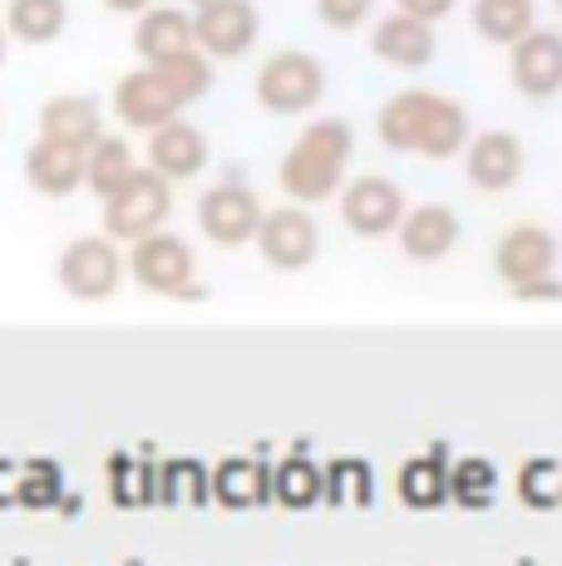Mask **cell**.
<instances>
[{
    "mask_svg": "<svg viewBox=\"0 0 562 566\" xmlns=\"http://www.w3.org/2000/svg\"><path fill=\"white\" fill-rule=\"evenodd\" d=\"M375 134L391 154H415L429 163H445L454 154H464V144L473 138L469 128V108L449 94L435 90H399L385 99V108L375 114Z\"/></svg>",
    "mask_w": 562,
    "mask_h": 566,
    "instance_id": "cell-1",
    "label": "cell"
},
{
    "mask_svg": "<svg viewBox=\"0 0 562 566\" xmlns=\"http://www.w3.org/2000/svg\"><path fill=\"white\" fill-rule=\"evenodd\" d=\"M351 154H355V134H351L345 118H311V124L296 134V144L287 148L281 168H277L281 192L301 207L326 202L331 192L345 188Z\"/></svg>",
    "mask_w": 562,
    "mask_h": 566,
    "instance_id": "cell-2",
    "label": "cell"
},
{
    "mask_svg": "<svg viewBox=\"0 0 562 566\" xmlns=\"http://www.w3.org/2000/svg\"><path fill=\"white\" fill-rule=\"evenodd\" d=\"M257 104L277 118H296L311 114L326 99V64L306 50H277L272 60L257 70Z\"/></svg>",
    "mask_w": 562,
    "mask_h": 566,
    "instance_id": "cell-3",
    "label": "cell"
},
{
    "mask_svg": "<svg viewBox=\"0 0 562 566\" xmlns=\"http://www.w3.org/2000/svg\"><path fill=\"white\" fill-rule=\"evenodd\" d=\"M173 212V182L154 168H134L124 188L104 198V237L114 242H138V237L158 232Z\"/></svg>",
    "mask_w": 562,
    "mask_h": 566,
    "instance_id": "cell-4",
    "label": "cell"
},
{
    "mask_svg": "<svg viewBox=\"0 0 562 566\" xmlns=\"http://www.w3.org/2000/svg\"><path fill=\"white\" fill-rule=\"evenodd\" d=\"M128 276L154 296H198V256L183 237L173 232H148L138 242H128Z\"/></svg>",
    "mask_w": 562,
    "mask_h": 566,
    "instance_id": "cell-5",
    "label": "cell"
},
{
    "mask_svg": "<svg viewBox=\"0 0 562 566\" xmlns=\"http://www.w3.org/2000/svg\"><path fill=\"white\" fill-rule=\"evenodd\" d=\"M64 296L74 301H104L124 286L128 276V261L118 252L114 237H80L60 252V266H55Z\"/></svg>",
    "mask_w": 562,
    "mask_h": 566,
    "instance_id": "cell-6",
    "label": "cell"
},
{
    "mask_svg": "<svg viewBox=\"0 0 562 566\" xmlns=\"http://www.w3.org/2000/svg\"><path fill=\"white\" fill-rule=\"evenodd\" d=\"M262 35V15L252 0H198L192 10V45L218 60H242Z\"/></svg>",
    "mask_w": 562,
    "mask_h": 566,
    "instance_id": "cell-7",
    "label": "cell"
},
{
    "mask_svg": "<svg viewBox=\"0 0 562 566\" xmlns=\"http://www.w3.org/2000/svg\"><path fill=\"white\" fill-rule=\"evenodd\" d=\"M257 252H262V261L272 271H306L321 252L316 217L301 202H287V207H277V212H267L262 227H257Z\"/></svg>",
    "mask_w": 562,
    "mask_h": 566,
    "instance_id": "cell-8",
    "label": "cell"
},
{
    "mask_svg": "<svg viewBox=\"0 0 562 566\" xmlns=\"http://www.w3.org/2000/svg\"><path fill=\"white\" fill-rule=\"evenodd\" d=\"M262 217H267V207L257 202V192L242 188V182H218V188H208L198 198V227H202V237L218 247L257 242Z\"/></svg>",
    "mask_w": 562,
    "mask_h": 566,
    "instance_id": "cell-9",
    "label": "cell"
},
{
    "mask_svg": "<svg viewBox=\"0 0 562 566\" xmlns=\"http://www.w3.org/2000/svg\"><path fill=\"white\" fill-rule=\"evenodd\" d=\"M399 217H405V192H399L391 178H381V172L351 178L341 188V222L351 227L355 237H371V242L395 237Z\"/></svg>",
    "mask_w": 562,
    "mask_h": 566,
    "instance_id": "cell-10",
    "label": "cell"
},
{
    "mask_svg": "<svg viewBox=\"0 0 562 566\" xmlns=\"http://www.w3.org/2000/svg\"><path fill=\"white\" fill-rule=\"evenodd\" d=\"M508 80L523 99H553L562 94V35L558 30H528L508 45Z\"/></svg>",
    "mask_w": 562,
    "mask_h": 566,
    "instance_id": "cell-11",
    "label": "cell"
},
{
    "mask_svg": "<svg viewBox=\"0 0 562 566\" xmlns=\"http://www.w3.org/2000/svg\"><path fill=\"white\" fill-rule=\"evenodd\" d=\"M528 168V154H523V138L508 134V128H489V134H473L464 144V172L479 192H508L518 188Z\"/></svg>",
    "mask_w": 562,
    "mask_h": 566,
    "instance_id": "cell-12",
    "label": "cell"
},
{
    "mask_svg": "<svg viewBox=\"0 0 562 566\" xmlns=\"http://www.w3.org/2000/svg\"><path fill=\"white\" fill-rule=\"evenodd\" d=\"M553 266H558V242H553V232L538 222L508 227L503 242L493 247V271H499V281L513 291L538 276H553Z\"/></svg>",
    "mask_w": 562,
    "mask_h": 566,
    "instance_id": "cell-13",
    "label": "cell"
},
{
    "mask_svg": "<svg viewBox=\"0 0 562 566\" xmlns=\"http://www.w3.org/2000/svg\"><path fill=\"white\" fill-rule=\"evenodd\" d=\"M464 237V222L459 212L445 202H425V207H405L395 227V242L409 261H445Z\"/></svg>",
    "mask_w": 562,
    "mask_h": 566,
    "instance_id": "cell-14",
    "label": "cell"
},
{
    "mask_svg": "<svg viewBox=\"0 0 562 566\" xmlns=\"http://www.w3.org/2000/svg\"><path fill=\"white\" fill-rule=\"evenodd\" d=\"M371 54L381 64H391V70H429V64H435V54H439L435 25H429V20L405 15V10H395V15L375 20Z\"/></svg>",
    "mask_w": 562,
    "mask_h": 566,
    "instance_id": "cell-15",
    "label": "cell"
},
{
    "mask_svg": "<svg viewBox=\"0 0 562 566\" xmlns=\"http://www.w3.org/2000/svg\"><path fill=\"white\" fill-rule=\"evenodd\" d=\"M212 148H208V134H202L198 124H188V118H168L164 128H154L148 134V168L164 172L168 182H188L198 178L202 168H208Z\"/></svg>",
    "mask_w": 562,
    "mask_h": 566,
    "instance_id": "cell-16",
    "label": "cell"
},
{
    "mask_svg": "<svg viewBox=\"0 0 562 566\" xmlns=\"http://www.w3.org/2000/svg\"><path fill=\"white\" fill-rule=\"evenodd\" d=\"M114 114H118V124L134 128V134H154V128H164L168 118L183 114V104L173 99L168 84L158 80L154 70H134L114 84Z\"/></svg>",
    "mask_w": 562,
    "mask_h": 566,
    "instance_id": "cell-17",
    "label": "cell"
},
{
    "mask_svg": "<svg viewBox=\"0 0 562 566\" xmlns=\"http://www.w3.org/2000/svg\"><path fill=\"white\" fill-rule=\"evenodd\" d=\"M25 182L40 198H70L74 188H84V148L35 138L25 154Z\"/></svg>",
    "mask_w": 562,
    "mask_h": 566,
    "instance_id": "cell-18",
    "label": "cell"
},
{
    "mask_svg": "<svg viewBox=\"0 0 562 566\" xmlns=\"http://www.w3.org/2000/svg\"><path fill=\"white\" fill-rule=\"evenodd\" d=\"M134 50L144 64H164L192 45V15L178 6H148L144 15H134Z\"/></svg>",
    "mask_w": 562,
    "mask_h": 566,
    "instance_id": "cell-19",
    "label": "cell"
},
{
    "mask_svg": "<svg viewBox=\"0 0 562 566\" xmlns=\"http://www.w3.org/2000/svg\"><path fill=\"white\" fill-rule=\"evenodd\" d=\"M104 134V114L90 94H55L40 108V138H55L70 148H90Z\"/></svg>",
    "mask_w": 562,
    "mask_h": 566,
    "instance_id": "cell-20",
    "label": "cell"
},
{
    "mask_svg": "<svg viewBox=\"0 0 562 566\" xmlns=\"http://www.w3.org/2000/svg\"><path fill=\"white\" fill-rule=\"evenodd\" d=\"M0 25L20 45H55L70 25V6L64 0H10Z\"/></svg>",
    "mask_w": 562,
    "mask_h": 566,
    "instance_id": "cell-21",
    "label": "cell"
},
{
    "mask_svg": "<svg viewBox=\"0 0 562 566\" xmlns=\"http://www.w3.org/2000/svg\"><path fill=\"white\" fill-rule=\"evenodd\" d=\"M134 148L124 144V138H114V134H100L90 148H84V188L94 192V198H110L114 188H124L128 178H134Z\"/></svg>",
    "mask_w": 562,
    "mask_h": 566,
    "instance_id": "cell-22",
    "label": "cell"
},
{
    "mask_svg": "<svg viewBox=\"0 0 562 566\" xmlns=\"http://www.w3.org/2000/svg\"><path fill=\"white\" fill-rule=\"evenodd\" d=\"M469 20H473V35H479L483 45H503V50L538 25L533 0H473Z\"/></svg>",
    "mask_w": 562,
    "mask_h": 566,
    "instance_id": "cell-23",
    "label": "cell"
},
{
    "mask_svg": "<svg viewBox=\"0 0 562 566\" xmlns=\"http://www.w3.org/2000/svg\"><path fill=\"white\" fill-rule=\"evenodd\" d=\"M148 70H154L158 80L168 84V94L183 108L198 104L202 94L212 90V60L202 50H183V54H173V60H164V64H148Z\"/></svg>",
    "mask_w": 562,
    "mask_h": 566,
    "instance_id": "cell-24",
    "label": "cell"
},
{
    "mask_svg": "<svg viewBox=\"0 0 562 566\" xmlns=\"http://www.w3.org/2000/svg\"><path fill=\"white\" fill-rule=\"evenodd\" d=\"M371 10H375V0H316V20L326 30H336V35L361 30L371 20Z\"/></svg>",
    "mask_w": 562,
    "mask_h": 566,
    "instance_id": "cell-25",
    "label": "cell"
},
{
    "mask_svg": "<svg viewBox=\"0 0 562 566\" xmlns=\"http://www.w3.org/2000/svg\"><path fill=\"white\" fill-rule=\"evenodd\" d=\"M399 493H405L409 503L429 507L439 493H445V473H439V468H429V463H415V468H405V473H399Z\"/></svg>",
    "mask_w": 562,
    "mask_h": 566,
    "instance_id": "cell-26",
    "label": "cell"
},
{
    "mask_svg": "<svg viewBox=\"0 0 562 566\" xmlns=\"http://www.w3.org/2000/svg\"><path fill=\"white\" fill-rule=\"evenodd\" d=\"M454 6H459V0H395V10H405V15H415V20H429V25H439Z\"/></svg>",
    "mask_w": 562,
    "mask_h": 566,
    "instance_id": "cell-27",
    "label": "cell"
},
{
    "mask_svg": "<svg viewBox=\"0 0 562 566\" xmlns=\"http://www.w3.org/2000/svg\"><path fill=\"white\" fill-rule=\"evenodd\" d=\"M513 296H518V301H553V296H562V281L538 276V281H528V286H518Z\"/></svg>",
    "mask_w": 562,
    "mask_h": 566,
    "instance_id": "cell-28",
    "label": "cell"
},
{
    "mask_svg": "<svg viewBox=\"0 0 562 566\" xmlns=\"http://www.w3.org/2000/svg\"><path fill=\"white\" fill-rule=\"evenodd\" d=\"M148 6L154 0H104V10H114V15H144Z\"/></svg>",
    "mask_w": 562,
    "mask_h": 566,
    "instance_id": "cell-29",
    "label": "cell"
},
{
    "mask_svg": "<svg viewBox=\"0 0 562 566\" xmlns=\"http://www.w3.org/2000/svg\"><path fill=\"white\" fill-rule=\"evenodd\" d=\"M6 45H10V35H6V25H0V64H6Z\"/></svg>",
    "mask_w": 562,
    "mask_h": 566,
    "instance_id": "cell-30",
    "label": "cell"
},
{
    "mask_svg": "<svg viewBox=\"0 0 562 566\" xmlns=\"http://www.w3.org/2000/svg\"><path fill=\"white\" fill-rule=\"evenodd\" d=\"M558 15H562V0H558Z\"/></svg>",
    "mask_w": 562,
    "mask_h": 566,
    "instance_id": "cell-31",
    "label": "cell"
}]
</instances>
